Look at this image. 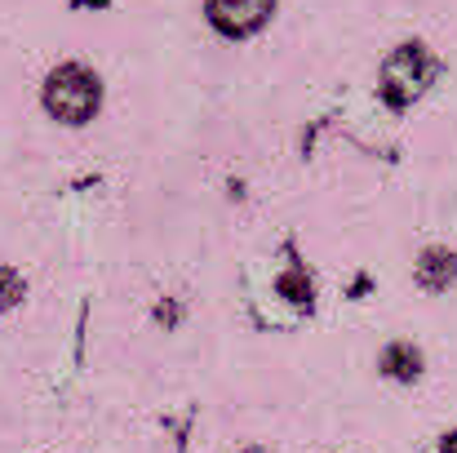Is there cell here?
Segmentation results:
<instances>
[{
  "label": "cell",
  "instance_id": "cell-2",
  "mask_svg": "<svg viewBox=\"0 0 457 453\" xmlns=\"http://www.w3.org/2000/svg\"><path fill=\"white\" fill-rule=\"evenodd\" d=\"M271 4L276 0H204V13L222 36H253L271 18Z\"/></svg>",
  "mask_w": 457,
  "mask_h": 453
},
{
  "label": "cell",
  "instance_id": "cell-7",
  "mask_svg": "<svg viewBox=\"0 0 457 453\" xmlns=\"http://www.w3.org/2000/svg\"><path fill=\"white\" fill-rule=\"evenodd\" d=\"M280 294H289L294 302H311V285L303 272H289V276H280Z\"/></svg>",
  "mask_w": 457,
  "mask_h": 453
},
{
  "label": "cell",
  "instance_id": "cell-1",
  "mask_svg": "<svg viewBox=\"0 0 457 453\" xmlns=\"http://www.w3.org/2000/svg\"><path fill=\"white\" fill-rule=\"evenodd\" d=\"M103 103V85L89 67L80 63H62L58 71H49L45 80V112L62 125H85Z\"/></svg>",
  "mask_w": 457,
  "mask_h": 453
},
{
  "label": "cell",
  "instance_id": "cell-8",
  "mask_svg": "<svg viewBox=\"0 0 457 453\" xmlns=\"http://www.w3.org/2000/svg\"><path fill=\"white\" fill-rule=\"evenodd\" d=\"M245 453H262V449H245Z\"/></svg>",
  "mask_w": 457,
  "mask_h": 453
},
{
  "label": "cell",
  "instance_id": "cell-3",
  "mask_svg": "<svg viewBox=\"0 0 457 453\" xmlns=\"http://www.w3.org/2000/svg\"><path fill=\"white\" fill-rule=\"evenodd\" d=\"M427 71H431V63H427L422 45H404V49H395V58L386 63V94H391L395 103H409V98L422 89Z\"/></svg>",
  "mask_w": 457,
  "mask_h": 453
},
{
  "label": "cell",
  "instance_id": "cell-6",
  "mask_svg": "<svg viewBox=\"0 0 457 453\" xmlns=\"http://www.w3.org/2000/svg\"><path fill=\"white\" fill-rule=\"evenodd\" d=\"M22 289H27V285H22V276H18L13 267H0V311H9L13 302L22 298Z\"/></svg>",
  "mask_w": 457,
  "mask_h": 453
},
{
  "label": "cell",
  "instance_id": "cell-5",
  "mask_svg": "<svg viewBox=\"0 0 457 453\" xmlns=\"http://www.w3.org/2000/svg\"><path fill=\"white\" fill-rule=\"evenodd\" d=\"M382 369H386L391 378H400V382H413V378H418V369H422V356H418L409 342H395V347H386Z\"/></svg>",
  "mask_w": 457,
  "mask_h": 453
},
{
  "label": "cell",
  "instance_id": "cell-4",
  "mask_svg": "<svg viewBox=\"0 0 457 453\" xmlns=\"http://www.w3.org/2000/svg\"><path fill=\"white\" fill-rule=\"evenodd\" d=\"M457 276V258L449 249H427L422 254V263H418V281L427 285V289H449Z\"/></svg>",
  "mask_w": 457,
  "mask_h": 453
}]
</instances>
